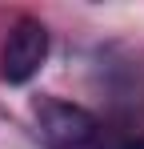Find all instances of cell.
Returning a JSON list of instances; mask_svg holds the SVG:
<instances>
[{"label": "cell", "mask_w": 144, "mask_h": 149, "mask_svg": "<svg viewBox=\"0 0 144 149\" xmlns=\"http://www.w3.org/2000/svg\"><path fill=\"white\" fill-rule=\"evenodd\" d=\"M32 117H36V133L48 149H88L100 129L84 105H72L60 97H40L32 105Z\"/></svg>", "instance_id": "cell-1"}, {"label": "cell", "mask_w": 144, "mask_h": 149, "mask_svg": "<svg viewBox=\"0 0 144 149\" xmlns=\"http://www.w3.org/2000/svg\"><path fill=\"white\" fill-rule=\"evenodd\" d=\"M48 28L36 20V16H20L16 24L8 28V40L0 49V77L8 85H28L32 77L44 69L48 61Z\"/></svg>", "instance_id": "cell-2"}, {"label": "cell", "mask_w": 144, "mask_h": 149, "mask_svg": "<svg viewBox=\"0 0 144 149\" xmlns=\"http://www.w3.org/2000/svg\"><path fill=\"white\" fill-rule=\"evenodd\" d=\"M120 149H144V137H132V141H124Z\"/></svg>", "instance_id": "cell-3"}]
</instances>
